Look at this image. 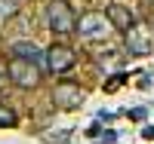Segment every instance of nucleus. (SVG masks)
Listing matches in <instances>:
<instances>
[{
	"label": "nucleus",
	"mask_w": 154,
	"mask_h": 144,
	"mask_svg": "<svg viewBox=\"0 0 154 144\" xmlns=\"http://www.w3.org/2000/svg\"><path fill=\"white\" fill-rule=\"evenodd\" d=\"M74 31L80 34V40H86V43H102V40H108L114 34V25H111V19L105 12H83V16L77 19Z\"/></svg>",
	"instance_id": "nucleus-1"
},
{
	"label": "nucleus",
	"mask_w": 154,
	"mask_h": 144,
	"mask_svg": "<svg viewBox=\"0 0 154 144\" xmlns=\"http://www.w3.org/2000/svg\"><path fill=\"white\" fill-rule=\"evenodd\" d=\"M6 80L19 89H34L40 83V64H34L22 55H9L6 61Z\"/></svg>",
	"instance_id": "nucleus-2"
},
{
	"label": "nucleus",
	"mask_w": 154,
	"mask_h": 144,
	"mask_svg": "<svg viewBox=\"0 0 154 144\" xmlns=\"http://www.w3.org/2000/svg\"><path fill=\"white\" fill-rule=\"evenodd\" d=\"M46 25H49V31H53L56 37L74 34L77 16H74V9L68 6V0H53V3L46 6Z\"/></svg>",
	"instance_id": "nucleus-3"
},
{
	"label": "nucleus",
	"mask_w": 154,
	"mask_h": 144,
	"mask_svg": "<svg viewBox=\"0 0 154 144\" xmlns=\"http://www.w3.org/2000/svg\"><path fill=\"white\" fill-rule=\"evenodd\" d=\"M123 46H126L130 55H151L154 52V31L139 25V22H133L123 31Z\"/></svg>",
	"instance_id": "nucleus-4"
},
{
	"label": "nucleus",
	"mask_w": 154,
	"mask_h": 144,
	"mask_svg": "<svg viewBox=\"0 0 154 144\" xmlns=\"http://www.w3.org/2000/svg\"><path fill=\"white\" fill-rule=\"evenodd\" d=\"M74 61H77L74 49L65 46V43H53V46L46 49V68L53 71V74H68L74 68Z\"/></svg>",
	"instance_id": "nucleus-5"
},
{
	"label": "nucleus",
	"mask_w": 154,
	"mask_h": 144,
	"mask_svg": "<svg viewBox=\"0 0 154 144\" xmlns=\"http://www.w3.org/2000/svg\"><path fill=\"white\" fill-rule=\"evenodd\" d=\"M86 101V92L80 86H74V83H56L53 89V104L62 110H74V107H80V104Z\"/></svg>",
	"instance_id": "nucleus-6"
},
{
	"label": "nucleus",
	"mask_w": 154,
	"mask_h": 144,
	"mask_svg": "<svg viewBox=\"0 0 154 144\" xmlns=\"http://www.w3.org/2000/svg\"><path fill=\"white\" fill-rule=\"evenodd\" d=\"M105 16L111 19V25H114V31H126V28H130V25L136 22V19H133V12L126 9L123 3H111V6L105 9Z\"/></svg>",
	"instance_id": "nucleus-7"
},
{
	"label": "nucleus",
	"mask_w": 154,
	"mask_h": 144,
	"mask_svg": "<svg viewBox=\"0 0 154 144\" xmlns=\"http://www.w3.org/2000/svg\"><path fill=\"white\" fill-rule=\"evenodd\" d=\"M12 55H22V58H28L34 64H40V68H43V61H46V52H40V49H37L34 43H28V40L12 43Z\"/></svg>",
	"instance_id": "nucleus-8"
},
{
	"label": "nucleus",
	"mask_w": 154,
	"mask_h": 144,
	"mask_svg": "<svg viewBox=\"0 0 154 144\" xmlns=\"http://www.w3.org/2000/svg\"><path fill=\"white\" fill-rule=\"evenodd\" d=\"M16 12H19V0H0V22L12 19Z\"/></svg>",
	"instance_id": "nucleus-9"
},
{
	"label": "nucleus",
	"mask_w": 154,
	"mask_h": 144,
	"mask_svg": "<svg viewBox=\"0 0 154 144\" xmlns=\"http://www.w3.org/2000/svg\"><path fill=\"white\" fill-rule=\"evenodd\" d=\"M0 126H16V113L0 104Z\"/></svg>",
	"instance_id": "nucleus-10"
},
{
	"label": "nucleus",
	"mask_w": 154,
	"mask_h": 144,
	"mask_svg": "<svg viewBox=\"0 0 154 144\" xmlns=\"http://www.w3.org/2000/svg\"><path fill=\"white\" fill-rule=\"evenodd\" d=\"M3 80H6V64L0 61V86H3Z\"/></svg>",
	"instance_id": "nucleus-11"
}]
</instances>
